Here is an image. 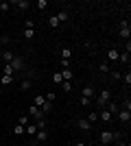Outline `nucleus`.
Segmentation results:
<instances>
[{"instance_id":"nucleus-1","label":"nucleus","mask_w":131,"mask_h":146,"mask_svg":"<svg viewBox=\"0 0 131 146\" xmlns=\"http://www.w3.org/2000/svg\"><path fill=\"white\" fill-rule=\"evenodd\" d=\"M109 103V90H103V92H98V96H96V105H98L100 109L105 107V105Z\"/></svg>"},{"instance_id":"nucleus-2","label":"nucleus","mask_w":131,"mask_h":146,"mask_svg":"<svg viewBox=\"0 0 131 146\" xmlns=\"http://www.w3.org/2000/svg\"><path fill=\"white\" fill-rule=\"evenodd\" d=\"M114 140H120V133H112V131H103V133H100V142H103V144H109V142H114Z\"/></svg>"},{"instance_id":"nucleus-3","label":"nucleus","mask_w":131,"mask_h":146,"mask_svg":"<svg viewBox=\"0 0 131 146\" xmlns=\"http://www.w3.org/2000/svg\"><path fill=\"white\" fill-rule=\"evenodd\" d=\"M118 35L122 37V39H129V37H131V26H129V22H127V20H122V22H120Z\"/></svg>"},{"instance_id":"nucleus-4","label":"nucleus","mask_w":131,"mask_h":146,"mask_svg":"<svg viewBox=\"0 0 131 146\" xmlns=\"http://www.w3.org/2000/svg\"><path fill=\"white\" fill-rule=\"evenodd\" d=\"M29 116H31V118H35V120H39V118H44V116H46V113H44V111L39 109V107H35V105H31V107H29Z\"/></svg>"},{"instance_id":"nucleus-5","label":"nucleus","mask_w":131,"mask_h":146,"mask_svg":"<svg viewBox=\"0 0 131 146\" xmlns=\"http://www.w3.org/2000/svg\"><path fill=\"white\" fill-rule=\"evenodd\" d=\"M11 68H13V72L22 70V68H24V61H22V57H13V61H11Z\"/></svg>"},{"instance_id":"nucleus-6","label":"nucleus","mask_w":131,"mask_h":146,"mask_svg":"<svg viewBox=\"0 0 131 146\" xmlns=\"http://www.w3.org/2000/svg\"><path fill=\"white\" fill-rule=\"evenodd\" d=\"M118 120L122 122V124H129V120H131V111H118Z\"/></svg>"},{"instance_id":"nucleus-7","label":"nucleus","mask_w":131,"mask_h":146,"mask_svg":"<svg viewBox=\"0 0 131 146\" xmlns=\"http://www.w3.org/2000/svg\"><path fill=\"white\" fill-rule=\"evenodd\" d=\"M98 120L100 122H112V113H109L107 109H100L98 111Z\"/></svg>"},{"instance_id":"nucleus-8","label":"nucleus","mask_w":131,"mask_h":146,"mask_svg":"<svg viewBox=\"0 0 131 146\" xmlns=\"http://www.w3.org/2000/svg\"><path fill=\"white\" fill-rule=\"evenodd\" d=\"M35 140L37 142H46L48 140V131H46V129H39L37 133H35Z\"/></svg>"},{"instance_id":"nucleus-9","label":"nucleus","mask_w":131,"mask_h":146,"mask_svg":"<svg viewBox=\"0 0 131 146\" xmlns=\"http://www.w3.org/2000/svg\"><path fill=\"white\" fill-rule=\"evenodd\" d=\"M61 76H63V81H72V79H74V72H72L70 68H63V70H61Z\"/></svg>"},{"instance_id":"nucleus-10","label":"nucleus","mask_w":131,"mask_h":146,"mask_svg":"<svg viewBox=\"0 0 131 146\" xmlns=\"http://www.w3.org/2000/svg\"><path fill=\"white\" fill-rule=\"evenodd\" d=\"M0 57H2V61H5V63H11L15 55H13L11 50H2V55H0Z\"/></svg>"},{"instance_id":"nucleus-11","label":"nucleus","mask_w":131,"mask_h":146,"mask_svg":"<svg viewBox=\"0 0 131 146\" xmlns=\"http://www.w3.org/2000/svg\"><path fill=\"white\" fill-rule=\"evenodd\" d=\"M33 105H35V107H39V109H42L44 105H46V98H44V94H37V96H35V100H33Z\"/></svg>"},{"instance_id":"nucleus-12","label":"nucleus","mask_w":131,"mask_h":146,"mask_svg":"<svg viewBox=\"0 0 131 146\" xmlns=\"http://www.w3.org/2000/svg\"><path fill=\"white\" fill-rule=\"evenodd\" d=\"M37 131H39V129L35 127V124H31V122H29V124H26V127H24V133H26V135H35V133H37Z\"/></svg>"},{"instance_id":"nucleus-13","label":"nucleus","mask_w":131,"mask_h":146,"mask_svg":"<svg viewBox=\"0 0 131 146\" xmlns=\"http://www.w3.org/2000/svg\"><path fill=\"white\" fill-rule=\"evenodd\" d=\"M81 96H83V98H92V96H94V90H92L90 85H85V87L81 90Z\"/></svg>"},{"instance_id":"nucleus-14","label":"nucleus","mask_w":131,"mask_h":146,"mask_svg":"<svg viewBox=\"0 0 131 146\" xmlns=\"http://www.w3.org/2000/svg\"><path fill=\"white\" fill-rule=\"evenodd\" d=\"M15 7H18L20 11H26V9L31 7V2H29V0H18V2H15Z\"/></svg>"},{"instance_id":"nucleus-15","label":"nucleus","mask_w":131,"mask_h":146,"mask_svg":"<svg viewBox=\"0 0 131 146\" xmlns=\"http://www.w3.org/2000/svg\"><path fill=\"white\" fill-rule=\"evenodd\" d=\"M70 18V13H68V9H61V11L57 13V20H59V22H66V20Z\"/></svg>"},{"instance_id":"nucleus-16","label":"nucleus","mask_w":131,"mask_h":146,"mask_svg":"<svg viewBox=\"0 0 131 146\" xmlns=\"http://www.w3.org/2000/svg\"><path fill=\"white\" fill-rule=\"evenodd\" d=\"M76 127L83 129V131H90V129H92V124H90L87 120H76Z\"/></svg>"},{"instance_id":"nucleus-17","label":"nucleus","mask_w":131,"mask_h":146,"mask_svg":"<svg viewBox=\"0 0 131 146\" xmlns=\"http://www.w3.org/2000/svg\"><path fill=\"white\" fill-rule=\"evenodd\" d=\"M103 109H107V111H109V113L114 116V113H118V105H116V103H109V105H105Z\"/></svg>"},{"instance_id":"nucleus-18","label":"nucleus","mask_w":131,"mask_h":146,"mask_svg":"<svg viewBox=\"0 0 131 146\" xmlns=\"http://www.w3.org/2000/svg\"><path fill=\"white\" fill-rule=\"evenodd\" d=\"M50 81H53L55 85H61V83H63V76H61V72H55V74H53V79H50Z\"/></svg>"},{"instance_id":"nucleus-19","label":"nucleus","mask_w":131,"mask_h":146,"mask_svg":"<svg viewBox=\"0 0 131 146\" xmlns=\"http://www.w3.org/2000/svg\"><path fill=\"white\" fill-rule=\"evenodd\" d=\"M59 24H61V22L57 20V15H50V18H48V26H50V29H57Z\"/></svg>"},{"instance_id":"nucleus-20","label":"nucleus","mask_w":131,"mask_h":146,"mask_svg":"<svg viewBox=\"0 0 131 146\" xmlns=\"http://www.w3.org/2000/svg\"><path fill=\"white\" fill-rule=\"evenodd\" d=\"M31 85H33V81L31 79H24V81H22V85H20V90H22V92H29V90H31Z\"/></svg>"},{"instance_id":"nucleus-21","label":"nucleus","mask_w":131,"mask_h":146,"mask_svg":"<svg viewBox=\"0 0 131 146\" xmlns=\"http://www.w3.org/2000/svg\"><path fill=\"white\" fill-rule=\"evenodd\" d=\"M107 57H109V61H118V57H120V52L116 48H112L109 52H107Z\"/></svg>"},{"instance_id":"nucleus-22","label":"nucleus","mask_w":131,"mask_h":146,"mask_svg":"<svg viewBox=\"0 0 131 146\" xmlns=\"http://www.w3.org/2000/svg\"><path fill=\"white\" fill-rule=\"evenodd\" d=\"M70 57H72V50H70V48H63L61 50V61H70Z\"/></svg>"},{"instance_id":"nucleus-23","label":"nucleus","mask_w":131,"mask_h":146,"mask_svg":"<svg viewBox=\"0 0 131 146\" xmlns=\"http://www.w3.org/2000/svg\"><path fill=\"white\" fill-rule=\"evenodd\" d=\"M87 122H90V124H94V122H98V111H92V113L87 116Z\"/></svg>"},{"instance_id":"nucleus-24","label":"nucleus","mask_w":131,"mask_h":146,"mask_svg":"<svg viewBox=\"0 0 131 146\" xmlns=\"http://www.w3.org/2000/svg\"><path fill=\"white\" fill-rule=\"evenodd\" d=\"M13 68H11V63H5V76H13Z\"/></svg>"},{"instance_id":"nucleus-25","label":"nucleus","mask_w":131,"mask_h":146,"mask_svg":"<svg viewBox=\"0 0 131 146\" xmlns=\"http://www.w3.org/2000/svg\"><path fill=\"white\" fill-rule=\"evenodd\" d=\"M120 79L125 81V85H127V87L131 85V72H127V74H120Z\"/></svg>"},{"instance_id":"nucleus-26","label":"nucleus","mask_w":131,"mask_h":146,"mask_svg":"<svg viewBox=\"0 0 131 146\" xmlns=\"http://www.w3.org/2000/svg\"><path fill=\"white\" fill-rule=\"evenodd\" d=\"M29 122H31V118H29V116H20L18 118V124H22V127H26Z\"/></svg>"},{"instance_id":"nucleus-27","label":"nucleus","mask_w":131,"mask_h":146,"mask_svg":"<svg viewBox=\"0 0 131 146\" xmlns=\"http://www.w3.org/2000/svg\"><path fill=\"white\" fill-rule=\"evenodd\" d=\"M0 83H2V85H11V83H13V76H5V74H2Z\"/></svg>"},{"instance_id":"nucleus-28","label":"nucleus","mask_w":131,"mask_h":146,"mask_svg":"<svg viewBox=\"0 0 131 146\" xmlns=\"http://www.w3.org/2000/svg\"><path fill=\"white\" fill-rule=\"evenodd\" d=\"M24 133V127H22V124H15V127H13V135H22Z\"/></svg>"},{"instance_id":"nucleus-29","label":"nucleus","mask_w":131,"mask_h":146,"mask_svg":"<svg viewBox=\"0 0 131 146\" xmlns=\"http://www.w3.org/2000/svg\"><path fill=\"white\" fill-rule=\"evenodd\" d=\"M61 90L63 92H70V90H72V83H70V81H63V83H61Z\"/></svg>"},{"instance_id":"nucleus-30","label":"nucleus","mask_w":131,"mask_h":146,"mask_svg":"<svg viewBox=\"0 0 131 146\" xmlns=\"http://www.w3.org/2000/svg\"><path fill=\"white\" fill-rule=\"evenodd\" d=\"M33 35H35V29H24V37L26 39H31Z\"/></svg>"},{"instance_id":"nucleus-31","label":"nucleus","mask_w":131,"mask_h":146,"mask_svg":"<svg viewBox=\"0 0 131 146\" xmlns=\"http://www.w3.org/2000/svg\"><path fill=\"white\" fill-rule=\"evenodd\" d=\"M35 127L37 129H46V118H39V120L35 122Z\"/></svg>"},{"instance_id":"nucleus-32","label":"nucleus","mask_w":131,"mask_h":146,"mask_svg":"<svg viewBox=\"0 0 131 146\" xmlns=\"http://www.w3.org/2000/svg\"><path fill=\"white\" fill-rule=\"evenodd\" d=\"M9 7H11V5H9L7 0H5V2H0V11H2V13H7V11H9Z\"/></svg>"},{"instance_id":"nucleus-33","label":"nucleus","mask_w":131,"mask_h":146,"mask_svg":"<svg viewBox=\"0 0 131 146\" xmlns=\"http://www.w3.org/2000/svg\"><path fill=\"white\" fill-rule=\"evenodd\" d=\"M98 70H100V72H103V74H107V72H109V66H107L105 61H103V63H100V66H98Z\"/></svg>"},{"instance_id":"nucleus-34","label":"nucleus","mask_w":131,"mask_h":146,"mask_svg":"<svg viewBox=\"0 0 131 146\" xmlns=\"http://www.w3.org/2000/svg\"><path fill=\"white\" fill-rule=\"evenodd\" d=\"M37 7H39V11L46 9V7H48V0H37Z\"/></svg>"},{"instance_id":"nucleus-35","label":"nucleus","mask_w":131,"mask_h":146,"mask_svg":"<svg viewBox=\"0 0 131 146\" xmlns=\"http://www.w3.org/2000/svg\"><path fill=\"white\" fill-rule=\"evenodd\" d=\"M24 29H35V22L33 20H24Z\"/></svg>"},{"instance_id":"nucleus-36","label":"nucleus","mask_w":131,"mask_h":146,"mask_svg":"<svg viewBox=\"0 0 131 146\" xmlns=\"http://www.w3.org/2000/svg\"><path fill=\"white\" fill-rule=\"evenodd\" d=\"M122 107H125V111H131V100H129V98L122 103Z\"/></svg>"},{"instance_id":"nucleus-37","label":"nucleus","mask_w":131,"mask_h":146,"mask_svg":"<svg viewBox=\"0 0 131 146\" xmlns=\"http://www.w3.org/2000/svg\"><path fill=\"white\" fill-rule=\"evenodd\" d=\"M81 107H90V98H83L81 96Z\"/></svg>"},{"instance_id":"nucleus-38","label":"nucleus","mask_w":131,"mask_h":146,"mask_svg":"<svg viewBox=\"0 0 131 146\" xmlns=\"http://www.w3.org/2000/svg\"><path fill=\"white\" fill-rule=\"evenodd\" d=\"M109 76H112V79H120V72H116V70H112V72H109Z\"/></svg>"},{"instance_id":"nucleus-39","label":"nucleus","mask_w":131,"mask_h":146,"mask_svg":"<svg viewBox=\"0 0 131 146\" xmlns=\"http://www.w3.org/2000/svg\"><path fill=\"white\" fill-rule=\"evenodd\" d=\"M129 50H131V42L127 39V42H125V52H129Z\"/></svg>"},{"instance_id":"nucleus-40","label":"nucleus","mask_w":131,"mask_h":146,"mask_svg":"<svg viewBox=\"0 0 131 146\" xmlns=\"http://www.w3.org/2000/svg\"><path fill=\"white\" fill-rule=\"evenodd\" d=\"M116 146H131V144H127V142H118Z\"/></svg>"},{"instance_id":"nucleus-41","label":"nucleus","mask_w":131,"mask_h":146,"mask_svg":"<svg viewBox=\"0 0 131 146\" xmlns=\"http://www.w3.org/2000/svg\"><path fill=\"white\" fill-rule=\"evenodd\" d=\"M74 146H87V144H85V142H76Z\"/></svg>"},{"instance_id":"nucleus-42","label":"nucleus","mask_w":131,"mask_h":146,"mask_svg":"<svg viewBox=\"0 0 131 146\" xmlns=\"http://www.w3.org/2000/svg\"><path fill=\"white\" fill-rule=\"evenodd\" d=\"M0 55H2V48H0Z\"/></svg>"},{"instance_id":"nucleus-43","label":"nucleus","mask_w":131,"mask_h":146,"mask_svg":"<svg viewBox=\"0 0 131 146\" xmlns=\"http://www.w3.org/2000/svg\"><path fill=\"white\" fill-rule=\"evenodd\" d=\"M0 79H2V72H0Z\"/></svg>"}]
</instances>
